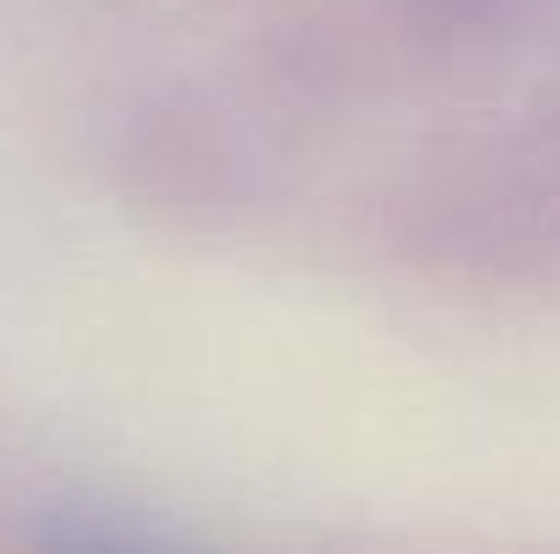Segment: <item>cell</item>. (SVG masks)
Segmentation results:
<instances>
[{"instance_id":"cell-1","label":"cell","mask_w":560,"mask_h":554,"mask_svg":"<svg viewBox=\"0 0 560 554\" xmlns=\"http://www.w3.org/2000/svg\"><path fill=\"white\" fill-rule=\"evenodd\" d=\"M446 5H457V11H479V5H495V0H446Z\"/></svg>"}]
</instances>
